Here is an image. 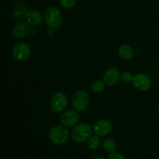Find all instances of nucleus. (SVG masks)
Instances as JSON below:
<instances>
[{"instance_id":"obj_16","label":"nucleus","mask_w":159,"mask_h":159,"mask_svg":"<svg viewBox=\"0 0 159 159\" xmlns=\"http://www.w3.org/2000/svg\"><path fill=\"white\" fill-rule=\"evenodd\" d=\"M99 144H100V140H99V137L97 135H92L88 140V146L90 149H96L99 147Z\"/></svg>"},{"instance_id":"obj_21","label":"nucleus","mask_w":159,"mask_h":159,"mask_svg":"<svg viewBox=\"0 0 159 159\" xmlns=\"http://www.w3.org/2000/svg\"><path fill=\"white\" fill-rule=\"evenodd\" d=\"M158 114H159V107H158Z\"/></svg>"},{"instance_id":"obj_22","label":"nucleus","mask_w":159,"mask_h":159,"mask_svg":"<svg viewBox=\"0 0 159 159\" xmlns=\"http://www.w3.org/2000/svg\"><path fill=\"white\" fill-rule=\"evenodd\" d=\"M157 1H158V2H159V0H157Z\"/></svg>"},{"instance_id":"obj_10","label":"nucleus","mask_w":159,"mask_h":159,"mask_svg":"<svg viewBox=\"0 0 159 159\" xmlns=\"http://www.w3.org/2000/svg\"><path fill=\"white\" fill-rule=\"evenodd\" d=\"M30 23L25 20H19L12 26V34L16 38H23L26 37L30 30Z\"/></svg>"},{"instance_id":"obj_20","label":"nucleus","mask_w":159,"mask_h":159,"mask_svg":"<svg viewBox=\"0 0 159 159\" xmlns=\"http://www.w3.org/2000/svg\"><path fill=\"white\" fill-rule=\"evenodd\" d=\"M90 159H105L103 158V157L100 156V155H95V156L92 157Z\"/></svg>"},{"instance_id":"obj_13","label":"nucleus","mask_w":159,"mask_h":159,"mask_svg":"<svg viewBox=\"0 0 159 159\" xmlns=\"http://www.w3.org/2000/svg\"><path fill=\"white\" fill-rule=\"evenodd\" d=\"M118 54L124 60H130L134 55V49L130 45L123 44L118 48Z\"/></svg>"},{"instance_id":"obj_17","label":"nucleus","mask_w":159,"mask_h":159,"mask_svg":"<svg viewBox=\"0 0 159 159\" xmlns=\"http://www.w3.org/2000/svg\"><path fill=\"white\" fill-rule=\"evenodd\" d=\"M59 1H60V4L65 9H71L75 6L77 0H59Z\"/></svg>"},{"instance_id":"obj_4","label":"nucleus","mask_w":159,"mask_h":159,"mask_svg":"<svg viewBox=\"0 0 159 159\" xmlns=\"http://www.w3.org/2000/svg\"><path fill=\"white\" fill-rule=\"evenodd\" d=\"M89 104V96L84 90H78L71 97L72 107L79 112L85 110Z\"/></svg>"},{"instance_id":"obj_14","label":"nucleus","mask_w":159,"mask_h":159,"mask_svg":"<svg viewBox=\"0 0 159 159\" xmlns=\"http://www.w3.org/2000/svg\"><path fill=\"white\" fill-rule=\"evenodd\" d=\"M103 148L107 153H113L116 150V141L114 140L111 139V138H108V139L105 140L103 142Z\"/></svg>"},{"instance_id":"obj_18","label":"nucleus","mask_w":159,"mask_h":159,"mask_svg":"<svg viewBox=\"0 0 159 159\" xmlns=\"http://www.w3.org/2000/svg\"><path fill=\"white\" fill-rule=\"evenodd\" d=\"M121 79L124 82H131L133 79V76L130 74L129 71H124L122 75H121Z\"/></svg>"},{"instance_id":"obj_3","label":"nucleus","mask_w":159,"mask_h":159,"mask_svg":"<svg viewBox=\"0 0 159 159\" xmlns=\"http://www.w3.org/2000/svg\"><path fill=\"white\" fill-rule=\"evenodd\" d=\"M48 137L53 144L62 145L68 141L69 131L65 126L57 125L53 127L50 130Z\"/></svg>"},{"instance_id":"obj_9","label":"nucleus","mask_w":159,"mask_h":159,"mask_svg":"<svg viewBox=\"0 0 159 159\" xmlns=\"http://www.w3.org/2000/svg\"><path fill=\"white\" fill-rule=\"evenodd\" d=\"M80 120L79 113L75 110H68L64 112L60 117L62 125L65 127H75L77 125Z\"/></svg>"},{"instance_id":"obj_15","label":"nucleus","mask_w":159,"mask_h":159,"mask_svg":"<svg viewBox=\"0 0 159 159\" xmlns=\"http://www.w3.org/2000/svg\"><path fill=\"white\" fill-rule=\"evenodd\" d=\"M105 82L102 80H96L92 83L91 89L95 93H101L104 91L106 88Z\"/></svg>"},{"instance_id":"obj_2","label":"nucleus","mask_w":159,"mask_h":159,"mask_svg":"<svg viewBox=\"0 0 159 159\" xmlns=\"http://www.w3.org/2000/svg\"><path fill=\"white\" fill-rule=\"evenodd\" d=\"M46 24L51 29H57L62 24L63 17L61 11L55 6H49L44 11Z\"/></svg>"},{"instance_id":"obj_7","label":"nucleus","mask_w":159,"mask_h":159,"mask_svg":"<svg viewBox=\"0 0 159 159\" xmlns=\"http://www.w3.org/2000/svg\"><path fill=\"white\" fill-rule=\"evenodd\" d=\"M132 82L135 88L141 92H146L152 86V81L144 73H138L133 76Z\"/></svg>"},{"instance_id":"obj_6","label":"nucleus","mask_w":159,"mask_h":159,"mask_svg":"<svg viewBox=\"0 0 159 159\" xmlns=\"http://www.w3.org/2000/svg\"><path fill=\"white\" fill-rule=\"evenodd\" d=\"M31 55V48L26 43H19L12 48V56L19 61L27 60Z\"/></svg>"},{"instance_id":"obj_5","label":"nucleus","mask_w":159,"mask_h":159,"mask_svg":"<svg viewBox=\"0 0 159 159\" xmlns=\"http://www.w3.org/2000/svg\"><path fill=\"white\" fill-rule=\"evenodd\" d=\"M68 97L61 92L55 93L51 100V108L55 113H61L68 107Z\"/></svg>"},{"instance_id":"obj_19","label":"nucleus","mask_w":159,"mask_h":159,"mask_svg":"<svg viewBox=\"0 0 159 159\" xmlns=\"http://www.w3.org/2000/svg\"><path fill=\"white\" fill-rule=\"evenodd\" d=\"M107 159H127L122 154L117 153V152H113V153H111L108 156V158Z\"/></svg>"},{"instance_id":"obj_12","label":"nucleus","mask_w":159,"mask_h":159,"mask_svg":"<svg viewBox=\"0 0 159 159\" xmlns=\"http://www.w3.org/2000/svg\"><path fill=\"white\" fill-rule=\"evenodd\" d=\"M25 18L26 21L32 26H38L43 21L42 14L35 9L28 10L25 14Z\"/></svg>"},{"instance_id":"obj_11","label":"nucleus","mask_w":159,"mask_h":159,"mask_svg":"<svg viewBox=\"0 0 159 159\" xmlns=\"http://www.w3.org/2000/svg\"><path fill=\"white\" fill-rule=\"evenodd\" d=\"M120 71L116 67H110L107 68L103 74V81L107 85H115L120 79Z\"/></svg>"},{"instance_id":"obj_8","label":"nucleus","mask_w":159,"mask_h":159,"mask_svg":"<svg viewBox=\"0 0 159 159\" xmlns=\"http://www.w3.org/2000/svg\"><path fill=\"white\" fill-rule=\"evenodd\" d=\"M113 123L108 119H101L95 124L93 127V132L99 137H104L108 135L113 130Z\"/></svg>"},{"instance_id":"obj_1","label":"nucleus","mask_w":159,"mask_h":159,"mask_svg":"<svg viewBox=\"0 0 159 159\" xmlns=\"http://www.w3.org/2000/svg\"><path fill=\"white\" fill-rule=\"evenodd\" d=\"M93 130L91 126L85 123H80L74 127L71 130V138L75 143H84L93 135Z\"/></svg>"}]
</instances>
